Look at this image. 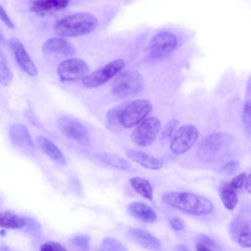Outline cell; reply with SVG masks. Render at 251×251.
I'll use <instances>...</instances> for the list:
<instances>
[{
    "instance_id": "1",
    "label": "cell",
    "mask_w": 251,
    "mask_h": 251,
    "mask_svg": "<svg viewBox=\"0 0 251 251\" xmlns=\"http://www.w3.org/2000/svg\"><path fill=\"white\" fill-rule=\"evenodd\" d=\"M167 204L194 215H205L212 212L211 202L201 195L188 192H168L162 196Z\"/></svg>"
},
{
    "instance_id": "2",
    "label": "cell",
    "mask_w": 251,
    "mask_h": 251,
    "mask_svg": "<svg viewBox=\"0 0 251 251\" xmlns=\"http://www.w3.org/2000/svg\"><path fill=\"white\" fill-rule=\"evenodd\" d=\"M98 19L89 13L81 12L68 15L58 21L54 25L55 33L63 37L86 34L97 26Z\"/></svg>"
},
{
    "instance_id": "3",
    "label": "cell",
    "mask_w": 251,
    "mask_h": 251,
    "mask_svg": "<svg viewBox=\"0 0 251 251\" xmlns=\"http://www.w3.org/2000/svg\"><path fill=\"white\" fill-rule=\"evenodd\" d=\"M119 121L124 128H130L139 124L151 112V102L145 99L136 100L119 105Z\"/></svg>"
},
{
    "instance_id": "4",
    "label": "cell",
    "mask_w": 251,
    "mask_h": 251,
    "mask_svg": "<svg viewBox=\"0 0 251 251\" xmlns=\"http://www.w3.org/2000/svg\"><path fill=\"white\" fill-rule=\"evenodd\" d=\"M177 41L175 35L168 31L156 34L149 43L147 52L150 59L160 60L170 55L175 50Z\"/></svg>"
},
{
    "instance_id": "5",
    "label": "cell",
    "mask_w": 251,
    "mask_h": 251,
    "mask_svg": "<svg viewBox=\"0 0 251 251\" xmlns=\"http://www.w3.org/2000/svg\"><path fill=\"white\" fill-rule=\"evenodd\" d=\"M142 75L135 71H125L115 79L112 84V93L120 97H126L136 94L143 87Z\"/></svg>"
},
{
    "instance_id": "6",
    "label": "cell",
    "mask_w": 251,
    "mask_h": 251,
    "mask_svg": "<svg viewBox=\"0 0 251 251\" xmlns=\"http://www.w3.org/2000/svg\"><path fill=\"white\" fill-rule=\"evenodd\" d=\"M229 144L227 134L221 132L214 133L201 141L198 149V155L204 161H211L223 153Z\"/></svg>"
},
{
    "instance_id": "7",
    "label": "cell",
    "mask_w": 251,
    "mask_h": 251,
    "mask_svg": "<svg viewBox=\"0 0 251 251\" xmlns=\"http://www.w3.org/2000/svg\"><path fill=\"white\" fill-rule=\"evenodd\" d=\"M161 128V123L155 117L146 118L133 129L131 134L132 141L141 147L151 145L156 138Z\"/></svg>"
},
{
    "instance_id": "8",
    "label": "cell",
    "mask_w": 251,
    "mask_h": 251,
    "mask_svg": "<svg viewBox=\"0 0 251 251\" xmlns=\"http://www.w3.org/2000/svg\"><path fill=\"white\" fill-rule=\"evenodd\" d=\"M199 137L198 128L191 124H185L177 129L170 142V149L176 155L188 151L195 144Z\"/></svg>"
},
{
    "instance_id": "9",
    "label": "cell",
    "mask_w": 251,
    "mask_h": 251,
    "mask_svg": "<svg viewBox=\"0 0 251 251\" xmlns=\"http://www.w3.org/2000/svg\"><path fill=\"white\" fill-rule=\"evenodd\" d=\"M125 62L122 59L112 61L89 74L82 79L83 84L88 87L100 86L117 74L124 67Z\"/></svg>"
},
{
    "instance_id": "10",
    "label": "cell",
    "mask_w": 251,
    "mask_h": 251,
    "mask_svg": "<svg viewBox=\"0 0 251 251\" xmlns=\"http://www.w3.org/2000/svg\"><path fill=\"white\" fill-rule=\"evenodd\" d=\"M89 72L88 64L79 58L64 60L58 65L57 73L63 81H74L84 78Z\"/></svg>"
},
{
    "instance_id": "11",
    "label": "cell",
    "mask_w": 251,
    "mask_h": 251,
    "mask_svg": "<svg viewBox=\"0 0 251 251\" xmlns=\"http://www.w3.org/2000/svg\"><path fill=\"white\" fill-rule=\"evenodd\" d=\"M57 125L61 132L67 137L83 145L89 142V133L85 127L79 122L63 117L57 120Z\"/></svg>"
},
{
    "instance_id": "12",
    "label": "cell",
    "mask_w": 251,
    "mask_h": 251,
    "mask_svg": "<svg viewBox=\"0 0 251 251\" xmlns=\"http://www.w3.org/2000/svg\"><path fill=\"white\" fill-rule=\"evenodd\" d=\"M9 45L21 68L30 76L36 75V67L22 42L18 39L13 37L9 40Z\"/></svg>"
},
{
    "instance_id": "13",
    "label": "cell",
    "mask_w": 251,
    "mask_h": 251,
    "mask_svg": "<svg viewBox=\"0 0 251 251\" xmlns=\"http://www.w3.org/2000/svg\"><path fill=\"white\" fill-rule=\"evenodd\" d=\"M43 51L47 54H59L71 56L75 53L74 48L66 40L60 38H50L47 40L42 47Z\"/></svg>"
},
{
    "instance_id": "14",
    "label": "cell",
    "mask_w": 251,
    "mask_h": 251,
    "mask_svg": "<svg viewBox=\"0 0 251 251\" xmlns=\"http://www.w3.org/2000/svg\"><path fill=\"white\" fill-rule=\"evenodd\" d=\"M126 155L132 161L141 166L151 170H159L162 167L161 160L147 153L133 149H128Z\"/></svg>"
},
{
    "instance_id": "15",
    "label": "cell",
    "mask_w": 251,
    "mask_h": 251,
    "mask_svg": "<svg viewBox=\"0 0 251 251\" xmlns=\"http://www.w3.org/2000/svg\"><path fill=\"white\" fill-rule=\"evenodd\" d=\"M68 3L67 0H37L33 2L30 9L36 15L46 16L65 8Z\"/></svg>"
},
{
    "instance_id": "16",
    "label": "cell",
    "mask_w": 251,
    "mask_h": 251,
    "mask_svg": "<svg viewBox=\"0 0 251 251\" xmlns=\"http://www.w3.org/2000/svg\"><path fill=\"white\" fill-rule=\"evenodd\" d=\"M128 210L134 217L142 222L152 223L157 217L155 211L142 202H133L128 206Z\"/></svg>"
},
{
    "instance_id": "17",
    "label": "cell",
    "mask_w": 251,
    "mask_h": 251,
    "mask_svg": "<svg viewBox=\"0 0 251 251\" xmlns=\"http://www.w3.org/2000/svg\"><path fill=\"white\" fill-rule=\"evenodd\" d=\"M12 142L22 148H33V144L26 127L22 124L13 125L9 130Z\"/></svg>"
},
{
    "instance_id": "18",
    "label": "cell",
    "mask_w": 251,
    "mask_h": 251,
    "mask_svg": "<svg viewBox=\"0 0 251 251\" xmlns=\"http://www.w3.org/2000/svg\"><path fill=\"white\" fill-rule=\"evenodd\" d=\"M38 142L41 149L50 158L60 164H66L64 154L53 142L43 136H39Z\"/></svg>"
},
{
    "instance_id": "19",
    "label": "cell",
    "mask_w": 251,
    "mask_h": 251,
    "mask_svg": "<svg viewBox=\"0 0 251 251\" xmlns=\"http://www.w3.org/2000/svg\"><path fill=\"white\" fill-rule=\"evenodd\" d=\"M131 231L132 236L143 246L156 251L160 249L158 240L148 231L140 228H134Z\"/></svg>"
},
{
    "instance_id": "20",
    "label": "cell",
    "mask_w": 251,
    "mask_h": 251,
    "mask_svg": "<svg viewBox=\"0 0 251 251\" xmlns=\"http://www.w3.org/2000/svg\"><path fill=\"white\" fill-rule=\"evenodd\" d=\"M220 196L227 209L232 210L236 207L238 201L237 190L230 185L229 182L225 183L221 187Z\"/></svg>"
},
{
    "instance_id": "21",
    "label": "cell",
    "mask_w": 251,
    "mask_h": 251,
    "mask_svg": "<svg viewBox=\"0 0 251 251\" xmlns=\"http://www.w3.org/2000/svg\"><path fill=\"white\" fill-rule=\"evenodd\" d=\"M129 182L137 193L148 200L152 201L153 189L148 180L139 176H134L130 179Z\"/></svg>"
},
{
    "instance_id": "22",
    "label": "cell",
    "mask_w": 251,
    "mask_h": 251,
    "mask_svg": "<svg viewBox=\"0 0 251 251\" xmlns=\"http://www.w3.org/2000/svg\"><path fill=\"white\" fill-rule=\"evenodd\" d=\"M26 222L22 217L11 211L0 214V226L10 229H18L24 227Z\"/></svg>"
},
{
    "instance_id": "23",
    "label": "cell",
    "mask_w": 251,
    "mask_h": 251,
    "mask_svg": "<svg viewBox=\"0 0 251 251\" xmlns=\"http://www.w3.org/2000/svg\"><path fill=\"white\" fill-rule=\"evenodd\" d=\"M96 157L103 163L115 168L126 170L130 167L127 160L115 154L102 152L97 154Z\"/></svg>"
},
{
    "instance_id": "24",
    "label": "cell",
    "mask_w": 251,
    "mask_h": 251,
    "mask_svg": "<svg viewBox=\"0 0 251 251\" xmlns=\"http://www.w3.org/2000/svg\"><path fill=\"white\" fill-rule=\"evenodd\" d=\"M106 126L110 130L118 131L121 128L119 121V105L110 110L106 115Z\"/></svg>"
},
{
    "instance_id": "25",
    "label": "cell",
    "mask_w": 251,
    "mask_h": 251,
    "mask_svg": "<svg viewBox=\"0 0 251 251\" xmlns=\"http://www.w3.org/2000/svg\"><path fill=\"white\" fill-rule=\"evenodd\" d=\"M239 244L243 247L248 248L251 246V228L249 225H244L239 231L237 238Z\"/></svg>"
},
{
    "instance_id": "26",
    "label": "cell",
    "mask_w": 251,
    "mask_h": 251,
    "mask_svg": "<svg viewBox=\"0 0 251 251\" xmlns=\"http://www.w3.org/2000/svg\"><path fill=\"white\" fill-rule=\"evenodd\" d=\"M13 75L10 68L4 61H0V83L5 86L10 85Z\"/></svg>"
},
{
    "instance_id": "27",
    "label": "cell",
    "mask_w": 251,
    "mask_h": 251,
    "mask_svg": "<svg viewBox=\"0 0 251 251\" xmlns=\"http://www.w3.org/2000/svg\"><path fill=\"white\" fill-rule=\"evenodd\" d=\"M178 125V121L173 119L170 120L165 126L160 133V138L166 140L172 137Z\"/></svg>"
},
{
    "instance_id": "28",
    "label": "cell",
    "mask_w": 251,
    "mask_h": 251,
    "mask_svg": "<svg viewBox=\"0 0 251 251\" xmlns=\"http://www.w3.org/2000/svg\"><path fill=\"white\" fill-rule=\"evenodd\" d=\"M40 251H67V250L60 243L49 241L41 246Z\"/></svg>"
},
{
    "instance_id": "29",
    "label": "cell",
    "mask_w": 251,
    "mask_h": 251,
    "mask_svg": "<svg viewBox=\"0 0 251 251\" xmlns=\"http://www.w3.org/2000/svg\"><path fill=\"white\" fill-rule=\"evenodd\" d=\"M239 166V163L238 161H230L222 167V171L226 175H232L238 170Z\"/></svg>"
},
{
    "instance_id": "30",
    "label": "cell",
    "mask_w": 251,
    "mask_h": 251,
    "mask_svg": "<svg viewBox=\"0 0 251 251\" xmlns=\"http://www.w3.org/2000/svg\"><path fill=\"white\" fill-rule=\"evenodd\" d=\"M89 238L87 236L81 235L75 237L73 240V244L78 248L88 250L89 247Z\"/></svg>"
},
{
    "instance_id": "31",
    "label": "cell",
    "mask_w": 251,
    "mask_h": 251,
    "mask_svg": "<svg viewBox=\"0 0 251 251\" xmlns=\"http://www.w3.org/2000/svg\"><path fill=\"white\" fill-rule=\"evenodd\" d=\"M246 176L245 173H242L233 177L229 183L236 190L240 189L244 184Z\"/></svg>"
},
{
    "instance_id": "32",
    "label": "cell",
    "mask_w": 251,
    "mask_h": 251,
    "mask_svg": "<svg viewBox=\"0 0 251 251\" xmlns=\"http://www.w3.org/2000/svg\"><path fill=\"white\" fill-rule=\"evenodd\" d=\"M243 118L244 124L246 127L250 130L251 128V101L248 100L245 104L243 112Z\"/></svg>"
},
{
    "instance_id": "33",
    "label": "cell",
    "mask_w": 251,
    "mask_h": 251,
    "mask_svg": "<svg viewBox=\"0 0 251 251\" xmlns=\"http://www.w3.org/2000/svg\"><path fill=\"white\" fill-rule=\"evenodd\" d=\"M0 19L3 23L9 28H14L15 25L11 20L5 9L0 5Z\"/></svg>"
},
{
    "instance_id": "34",
    "label": "cell",
    "mask_w": 251,
    "mask_h": 251,
    "mask_svg": "<svg viewBox=\"0 0 251 251\" xmlns=\"http://www.w3.org/2000/svg\"><path fill=\"white\" fill-rule=\"evenodd\" d=\"M170 223L172 228L176 231H180L185 227L184 221L179 218H172L170 221Z\"/></svg>"
},
{
    "instance_id": "35",
    "label": "cell",
    "mask_w": 251,
    "mask_h": 251,
    "mask_svg": "<svg viewBox=\"0 0 251 251\" xmlns=\"http://www.w3.org/2000/svg\"><path fill=\"white\" fill-rule=\"evenodd\" d=\"M199 240L200 242L198 243L203 244L206 246L212 245V241L209 237L206 236H201Z\"/></svg>"
},
{
    "instance_id": "36",
    "label": "cell",
    "mask_w": 251,
    "mask_h": 251,
    "mask_svg": "<svg viewBox=\"0 0 251 251\" xmlns=\"http://www.w3.org/2000/svg\"><path fill=\"white\" fill-rule=\"evenodd\" d=\"M251 174H249L248 176H246L245 180V187L247 191H248L249 193H251Z\"/></svg>"
},
{
    "instance_id": "37",
    "label": "cell",
    "mask_w": 251,
    "mask_h": 251,
    "mask_svg": "<svg viewBox=\"0 0 251 251\" xmlns=\"http://www.w3.org/2000/svg\"><path fill=\"white\" fill-rule=\"evenodd\" d=\"M197 251H213L210 249L207 246L198 243L196 246Z\"/></svg>"
},
{
    "instance_id": "38",
    "label": "cell",
    "mask_w": 251,
    "mask_h": 251,
    "mask_svg": "<svg viewBox=\"0 0 251 251\" xmlns=\"http://www.w3.org/2000/svg\"><path fill=\"white\" fill-rule=\"evenodd\" d=\"M4 40L3 39V36L1 33V32L0 31V41H3Z\"/></svg>"
}]
</instances>
